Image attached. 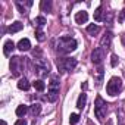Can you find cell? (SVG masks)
<instances>
[{"instance_id": "cell-1", "label": "cell", "mask_w": 125, "mask_h": 125, "mask_svg": "<svg viewBox=\"0 0 125 125\" xmlns=\"http://www.w3.org/2000/svg\"><path fill=\"white\" fill-rule=\"evenodd\" d=\"M77 46H78V43H77V40L75 38H72V37H59L57 40H56V52L59 53V54H66V53H71V52H74L75 49H77Z\"/></svg>"}, {"instance_id": "cell-2", "label": "cell", "mask_w": 125, "mask_h": 125, "mask_svg": "<svg viewBox=\"0 0 125 125\" xmlns=\"http://www.w3.org/2000/svg\"><path fill=\"white\" fill-rule=\"evenodd\" d=\"M77 59L75 57H57L56 59V66L60 72H71L77 66Z\"/></svg>"}, {"instance_id": "cell-3", "label": "cell", "mask_w": 125, "mask_h": 125, "mask_svg": "<svg viewBox=\"0 0 125 125\" xmlns=\"http://www.w3.org/2000/svg\"><path fill=\"white\" fill-rule=\"evenodd\" d=\"M34 68H35V74L40 77V80L46 78L50 74V65H49V62L44 60L43 57L34 59Z\"/></svg>"}, {"instance_id": "cell-4", "label": "cell", "mask_w": 125, "mask_h": 125, "mask_svg": "<svg viewBox=\"0 0 125 125\" xmlns=\"http://www.w3.org/2000/svg\"><path fill=\"white\" fill-rule=\"evenodd\" d=\"M106 110H107V104H106V102H104L100 96H97V97H96V103H94V115H96V118H97L100 122L104 121Z\"/></svg>"}, {"instance_id": "cell-5", "label": "cell", "mask_w": 125, "mask_h": 125, "mask_svg": "<svg viewBox=\"0 0 125 125\" xmlns=\"http://www.w3.org/2000/svg\"><path fill=\"white\" fill-rule=\"evenodd\" d=\"M121 90H122V80H121L119 77H112V78L109 80V83L106 84V91H107V94L113 97V96H116Z\"/></svg>"}, {"instance_id": "cell-6", "label": "cell", "mask_w": 125, "mask_h": 125, "mask_svg": "<svg viewBox=\"0 0 125 125\" xmlns=\"http://www.w3.org/2000/svg\"><path fill=\"white\" fill-rule=\"evenodd\" d=\"M25 59V57H24ZM24 59L19 57V56H13L10 59V74L12 77H19L22 74V69H24Z\"/></svg>"}, {"instance_id": "cell-7", "label": "cell", "mask_w": 125, "mask_h": 125, "mask_svg": "<svg viewBox=\"0 0 125 125\" xmlns=\"http://www.w3.org/2000/svg\"><path fill=\"white\" fill-rule=\"evenodd\" d=\"M104 59V50L102 47H96L93 52H91V62L94 65H100Z\"/></svg>"}, {"instance_id": "cell-8", "label": "cell", "mask_w": 125, "mask_h": 125, "mask_svg": "<svg viewBox=\"0 0 125 125\" xmlns=\"http://www.w3.org/2000/svg\"><path fill=\"white\" fill-rule=\"evenodd\" d=\"M110 44H112V32L107 31V32L102 37V40H100V47H102L103 50H106V49L110 47Z\"/></svg>"}, {"instance_id": "cell-9", "label": "cell", "mask_w": 125, "mask_h": 125, "mask_svg": "<svg viewBox=\"0 0 125 125\" xmlns=\"http://www.w3.org/2000/svg\"><path fill=\"white\" fill-rule=\"evenodd\" d=\"M87 21H88V13H87L85 10H80V12L75 13V22H77V24L83 25V24H85Z\"/></svg>"}, {"instance_id": "cell-10", "label": "cell", "mask_w": 125, "mask_h": 125, "mask_svg": "<svg viewBox=\"0 0 125 125\" xmlns=\"http://www.w3.org/2000/svg\"><path fill=\"white\" fill-rule=\"evenodd\" d=\"M16 6H18L19 12L24 15V13H27L28 9L32 6V2H31V0H28V2H21V0H18V2H16Z\"/></svg>"}, {"instance_id": "cell-11", "label": "cell", "mask_w": 125, "mask_h": 125, "mask_svg": "<svg viewBox=\"0 0 125 125\" xmlns=\"http://www.w3.org/2000/svg\"><path fill=\"white\" fill-rule=\"evenodd\" d=\"M18 49H19L21 52H28V50H31V41H30L28 38H22V40H19V43H18Z\"/></svg>"}, {"instance_id": "cell-12", "label": "cell", "mask_w": 125, "mask_h": 125, "mask_svg": "<svg viewBox=\"0 0 125 125\" xmlns=\"http://www.w3.org/2000/svg\"><path fill=\"white\" fill-rule=\"evenodd\" d=\"M13 49H15V43H13L12 40L5 41V46H3V54H5V56H10V53L13 52Z\"/></svg>"}, {"instance_id": "cell-13", "label": "cell", "mask_w": 125, "mask_h": 125, "mask_svg": "<svg viewBox=\"0 0 125 125\" xmlns=\"http://www.w3.org/2000/svg\"><path fill=\"white\" fill-rule=\"evenodd\" d=\"M22 28H24V24H22V22H19V21H16V22H13V24L9 27V30H8V31H9L10 34H15V32H19Z\"/></svg>"}, {"instance_id": "cell-14", "label": "cell", "mask_w": 125, "mask_h": 125, "mask_svg": "<svg viewBox=\"0 0 125 125\" xmlns=\"http://www.w3.org/2000/svg\"><path fill=\"white\" fill-rule=\"evenodd\" d=\"M57 99H59V90H52V88H49V93H47V100H49L50 103H54Z\"/></svg>"}, {"instance_id": "cell-15", "label": "cell", "mask_w": 125, "mask_h": 125, "mask_svg": "<svg viewBox=\"0 0 125 125\" xmlns=\"http://www.w3.org/2000/svg\"><path fill=\"white\" fill-rule=\"evenodd\" d=\"M85 104H87V94L85 93H81L80 97H78V100H77V107L78 109H84Z\"/></svg>"}, {"instance_id": "cell-16", "label": "cell", "mask_w": 125, "mask_h": 125, "mask_svg": "<svg viewBox=\"0 0 125 125\" xmlns=\"http://www.w3.org/2000/svg\"><path fill=\"white\" fill-rule=\"evenodd\" d=\"M103 6H99L96 10H94V21H97V22H102V21H104V16H103Z\"/></svg>"}, {"instance_id": "cell-17", "label": "cell", "mask_w": 125, "mask_h": 125, "mask_svg": "<svg viewBox=\"0 0 125 125\" xmlns=\"http://www.w3.org/2000/svg\"><path fill=\"white\" fill-rule=\"evenodd\" d=\"M30 87H31V84H30V81H28L25 77H24V78H21V80L18 81V88H19V90H24V91H27Z\"/></svg>"}, {"instance_id": "cell-18", "label": "cell", "mask_w": 125, "mask_h": 125, "mask_svg": "<svg viewBox=\"0 0 125 125\" xmlns=\"http://www.w3.org/2000/svg\"><path fill=\"white\" fill-rule=\"evenodd\" d=\"M49 88H52V90H59V77H57V75H52L50 83H49Z\"/></svg>"}, {"instance_id": "cell-19", "label": "cell", "mask_w": 125, "mask_h": 125, "mask_svg": "<svg viewBox=\"0 0 125 125\" xmlns=\"http://www.w3.org/2000/svg\"><path fill=\"white\" fill-rule=\"evenodd\" d=\"M40 8L43 12H52V2L50 0H41V3H40Z\"/></svg>"}, {"instance_id": "cell-20", "label": "cell", "mask_w": 125, "mask_h": 125, "mask_svg": "<svg viewBox=\"0 0 125 125\" xmlns=\"http://www.w3.org/2000/svg\"><path fill=\"white\" fill-rule=\"evenodd\" d=\"M87 32H88L90 35H96V34L100 32V27L96 25V24H90V25L87 27Z\"/></svg>"}, {"instance_id": "cell-21", "label": "cell", "mask_w": 125, "mask_h": 125, "mask_svg": "<svg viewBox=\"0 0 125 125\" xmlns=\"http://www.w3.org/2000/svg\"><path fill=\"white\" fill-rule=\"evenodd\" d=\"M32 87H34L37 91H44V88H46V83H44L43 80H35V81L32 83Z\"/></svg>"}, {"instance_id": "cell-22", "label": "cell", "mask_w": 125, "mask_h": 125, "mask_svg": "<svg viewBox=\"0 0 125 125\" xmlns=\"http://www.w3.org/2000/svg\"><path fill=\"white\" fill-rule=\"evenodd\" d=\"M30 112H31L32 116H38L40 112H41V104H40V103H34V104H31Z\"/></svg>"}, {"instance_id": "cell-23", "label": "cell", "mask_w": 125, "mask_h": 125, "mask_svg": "<svg viewBox=\"0 0 125 125\" xmlns=\"http://www.w3.org/2000/svg\"><path fill=\"white\" fill-rule=\"evenodd\" d=\"M27 112H28V106H25V104H19V106L16 107V115H18L19 118L25 116Z\"/></svg>"}, {"instance_id": "cell-24", "label": "cell", "mask_w": 125, "mask_h": 125, "mask_svg": "<svg viewBox=\"0 0 125 125\" xmlns=\"http://www.w3.org/2000/svg\"><path fill=\"white\" fill-rule=\"evenodd\" d=\"M34 24H35V25H38V28H41V27H44V25L47 24V21H46V18H44V16H37V18L34 19Z\"/></svg>"}, {"instance_id": "cell-25", "label": "cell", "mask_w": 125, "mask_h": 125, "mask_svg": "<svg viewBox=\"0 0 125 125\" xmlns=\"http://www.w3.org/2000/svg\"><path fill=\"white\" fill-rule=\"evenodd\" d=\"M35 38H37L38 41H44V40H46V34H44V31H43L41 28H37V30H35Z\"/></svg>"}, {"instance_id": "cell-26", "label": "cell", "mask_w": 125, "mask_h": 125, "mask_svg": "<svg viewBox=\"0 0 125 125\" xmlns=\"http://www.w3.org/2000/svg\"><path fill=\"white\" fill-rule=\"evenodd\" d=\"M78 121H80V115H78V113H71V116H69V122H71L72 125H75Z\"/></svg>"}, {"instance_id": "cell-27", "label": "cell", "mask_w": 125, "mask_h": 125, "mask_svg": "<svg viewBox=\"0 0 125 125\" xmlns=\"http://www.w3.org/2000/svg\"><path fill=\"white\" fill-rule=\"evenodd\" d=\"M118 119H119V125H124V124H125V118H124L122 109H119V112H118Z\"/></svg>"}, {"instance_id": "cell-28", "label": "cell", "mask_w": 125, "mask_h": 125, "mask_svg": "<svg viewBox=\"0 0 125 125\" xmlns=\"http://www.w3.org/2000/svg\"><path fill=\"white\" fill-rule=\"evenodd\" d=\"M110 59H112V60H110V65L115 68V66L118 65V62H119V57H118L116 54H112V56H110Z\"/></svg>"}, {"instance_id": "cell-29", "label": "cell", "mask_w": 125, "mask_h": 125, "mask_svg": "<svg viewBox=\"0 0 125 125\" xmlns=\"http://www.w3.org/2000/svg\"><path fill=\"white\" fill-rule=\"evenodd\" d=\"M118 21H119V22H124V21H125V9H122V10L119 12V15H118Z\"/></svg>"}, {"instance_id": "cell-30", "label": "cell", "mask_w": 125, "mask_h": 125, "mask_svg": "<svg viewBox=\"0 0 125 125\" xmlns=\"http://www.w3.org/2000/svg\"><path fill=\"white\" fill-rule=\"evenodd\" d=\"M15 125H27V121H25L24 118H21V119H18V121L15 122Z\"/></svg>"}, {"instance_id": "cell-31", "label": "cell", "mask_w": 125, "mask_h": 125, "mask_svg": "<svg viewBox=\"0 0 125 125\" xmlns=\"http://www.w3.org/2000/svg\"><path fill=\"white\" fill-rule=\"evenodd\" d=\"M121 41H122V44L125 46V32H122V34H121Z\"/></svg>"}, {"instance_id": "cell-32", "label": "cell", "mask_w": 125, "mask_h": 125, "mask_svg": "<svg viewBox=\"0 0 125 125\" xmlns=\"http://www.w3.org/2000/svg\"><path fill=\"white\" fill-rule=\"evenodd\" d=\"M81 88H83V90H87V88H88V84H87V83H83V84H81Z\"/></svg>"}, {"instance_id": "cell-33", "label": "cell", "mask_w": 125, "mask_h": 125, "mask_svg": "<svg viewBox=\"0 0 125 125\" xmlns=\"http://www.w3.org/2000/svg\"><path fill=\"white\" fill-rule=\"evenodd\" d=\"M2 125H8V124H6V121H2Z\"/></svg>"}]
</instances>
